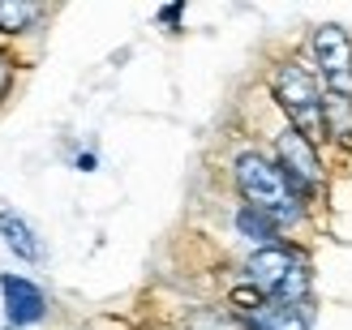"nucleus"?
Here are the masks:
<instances>
[{"label": "nucleus", "instance_id": "3", "mask_svg": "<svg viewBox=\"0 0 352 330\" xmlns=\"http://www.w3.org/2000/svg\"><path fill=\"white\" fill-rule=\"evenodd\" d=\"M250 279H254V287L262 292V296H275L279 305H296L305 296V287H309L301 262H296L288 249H279V245L275 249H258L250 257Z\"/></svg>", "mask_w": 352, "mask_h": 330}, {"label": "nucleus", "instance_id": "14", "mask_svg": "<svg viewBox=\"0 0 352 330\" xmlns=\"http://www.w3.org/2000/svg\"><path fill=\"white\" fill-rule=\"evenodd\" d=\"M5 86H9V60L0 56V95H5Z\"/></svg>", "mask_w": 352, "mask_h": 330}, {"label": "nucleus", "instance_id": "8", "mask_svg": "<svg viewBox=\"0 0 352 330\" xmlns=\"http://www.w3.org/2000/svg\"><path fill=\"white\" fill-rule=\"evenodd\" d=\"M250 330H309V326L296 314V305H262L258 314H250Z\"/></svg>", "mask_w": 352, "mask_h": 330}, {"label": "nucleus", "instance_id": "13", "mask_svg": "<svg viewBox=\"0 0 352 330\" xmlns=\"http://www.w3.org/2000/svg\"><path fill=\"white\" fill-rule=\"evenodd\" d=\"M232 305H241L245 314H258V309H262V292L258 287H236L232 292Z\"/></svg>", "mask_w": 352, "mask_h": 330}, {"label": "nucleus", "instance_id": "12", "mask_svg": "<svg viewBox=\"0 0 352 330\" xmlns=\"http://www.w3.org/2000/svg\"><path fill=\"white\" fill-rule=\"evenodd\" d=\"M189 330H250V326L236 322V318H228V314H219V309H202V314L189 318Z\"/></svg>", "mask_w": 352, "mask_h": 330}, {"label": "nucleus", "instance_id": "1", "mask_svg": "<svg viewBox=\"0 0 352 330\" xmlns=\"http://www.w3.org/2000/svg\"><path fill=\"white\" fill-rule=\"evenodd\" d=\"M236 185H241L245 202L275 223H296V215H301V198H296L292 180L284 176V167L262 159L258 150H245L236 159Z\"/></svg>", "mask_w": 352, "mask_h": 330}, {"label": "nucleus", "instance_id": "11", "mask_svg": "<svg viewBox=\"0 0 352 330\" xmlns=\"http://www.w3.org/2000/svg\"><path fill=\"white\" fill-rule=\"evenodd\" d=\"M327 129L344 146H352V99H340V95L327 99Z\"/></svg>", "mask_w": 352, "mask_h": 330}, {"label": "nucleus", "instance_id": "2", "mask_svg": "<svg viewBox=\"0 0 352 330\" xmlns=\"http://www.w3.org/2000/svg\"><path fill=\"white\" fill-rule=\"evenodd\" d=\"M275 99H279V108L292 116V125L305 142H322L327 137V103H322L318 86H314V78L301 64H279L275 69Z\"/></svg>", "mask_w": 352, "mask_h": 330}, {"label": "nucleus", "instance_id": "10", "mask_svg": "<svg viewBox=\"0 0 352 330\" xmlns=\"http://www.w3.org/2000/svg\"><path fill=\"white\" fill-rule=\"evenodd\" d=\"M34 17H39V5H26V0H0V34H22Z\"/></svg>", "mask_w": 352, "mask_h": 330}, {"label": "nucleus", "instance_id": "9", "mask_svg": "<svg viewBox=\"0 0 352 330\" xmlns=\"http://www.w3.org/2000/svg\"><path fill=\"white\" fill-rule=\"evenodd\" d=\"M236 228H241V236H250L254 245H262V249H275L279 223H275V219H267L262 211H254V206H241V211H236Z\"/></svg>", "mask_w": 352, "mask_h": 330}, {"label": "nucleus", "instance_id": "7", "mask_svg": "<svg viewBox=\"0 0 352 330\" xmlns=\"http://www.w3.org/2000/svg\"><path fill=\"white\" fill-rule=\"evenodd\" d=\"M0 236H5V245L22 257V262H39V257H43L39 236H34V228L17 211H0Z\"/></svg>", "mask_w": 352, "mask_h": 330}, {"label": "nucleus", "instance_id": "16", "mask_svg": "<svg viewBox=\"0 0 352 330\" xmlns=\"http://www.w3.org/2000/svg\"><path fill=\"white\" fill-rule=\"evenodd\" d=\"M5 330H22V326H5Z\"/></svg>", "mask_w": 352, "mask_h": 330}, {"label": "nucleus", "instance_id": "15", "mask_svg": "<svg viewBox=\"0 0 352 330\" xmlns=\"http://www.w3.org/2000/svg\"><path fill=\"white\" fill-rule=\"evenodd\" d=\"M176 17H181V5H172V9H164V13H160V22H176Z\"/></svg>", "mask_w": 352, "mask_h": 330}, {"label": "nucleus", "instance_id": "6", "mask_svg": "<svg viewBox=\"0 0 352 330\" xmlns=\"http://www.w3.org/2000/svg\"><path fill=\"white\" fill-rule=\"evenodd\" d=\"M0 292H5V314H9L13 326H30V322H39L47 314L43 292L30 279H22V274H5V279H0Z\"/></svg>", "mask_w": 352, "mask_h": 330}, {"label": "nucleus", "instance_id": "4", "mask_svg": "<svg viewBox=\"0 0 352 330\" xmlns=\"http://www.w3.org/2000/svg\"><path fill=\"white\" fill-rule=\"evenodd\" d=\"M314 56H318V69L331 86V95L352 99V43L340 26H322L314 34Z\"/></svg>", "mask_w": 352, "mask_h": 330}, {"label": "nucleus", "instance_id": "5", "mask_svg": "<svg viewBox=\"0 0 352 330\" xmlns=\"http://www.w3.org/2000/svg\"><path fill=\"white\" fill-rule=\"evenodd\" d=\"M275 150H279V167H284V176L292 180L296 198L314 193V189L322 185V163H318V154H314V142H305L296 129L279 133L275 137Z\"/></svg>", "mask_w": 352, "mask_h": 330}]
</instances>
